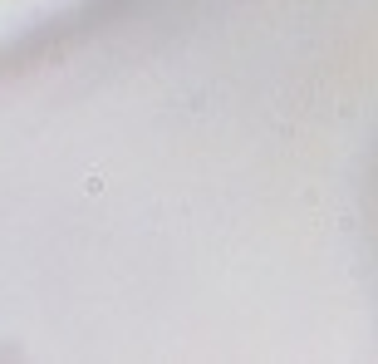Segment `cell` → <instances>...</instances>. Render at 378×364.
Here are the masks:
<instances>
[{"label": "cell", "mask_w": 378, "mask_h": 364, "mask_svg": "<svg viewBox=\"0 0 378 364\" xmlns=\"http://www.w3.org/2000/svg\"><path fill=\"white\" fill-rule=\"evenodd\" d=\"M103 0H0V64L84 20Z\"/></svg>", "instance_id": "obj_1"}]
</instances>
